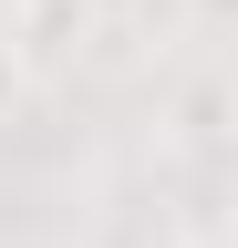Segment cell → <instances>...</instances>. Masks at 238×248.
<instances>
[{
    "label": "cell",
    "instance_id": "1",
    "mask_svg": "<svg viewBox=\"0 0 238 248\" xmlns=\"http://www.w3.org/2000/svg\"><path fill=\"white\" fill-rule=\"evenodd\" d=\"M176 248H228V176H218V155H197V176L176 186Z\"/></svg>",
    "mask_w": 238,
    "mask_h": 248
},
{
    "label": "cell",
    "instance_id": "2",
    "mask_svg": "<svg viewBox=\"0 0 238 248\" xmlns=\"http://www.w3.org/2000/svg\"><path fill=\"white\" fill-rule=\"evenodd\" d=\"M176 145L187 155H228V83L218 73H187V93H176Z\"/></svg>",
    "mask_w": 238,
    "mask_h": 248
},
{
    "label": "cell",
    "instance_id": "3",
    "mask_svg": "<svg viewBox=\"0 0 238 248\" xmlns=\"http://www.w3.org/2000/svg\"><path fill=\"white\" fill-rule=\"evenodd\" d=\"M32 83H42V62L21 52V31L0 21V124H21V104H32Z\"/></svg>",
    "mask_w": 238,
    "mask_h": 248
}]
</instances>
